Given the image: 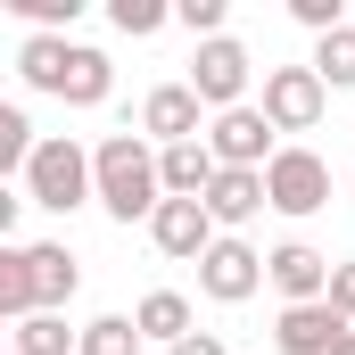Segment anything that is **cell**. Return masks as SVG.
I'll list each match as a JSON object with an SVG mask.
<instances>
[{
  "instance_id": "cell-10",
  "label": "cell",
  "mask_w": 355,
  "mask_h": 355,
  "mask_svg": "<svg viewBox=\"0 0 355 355\" xmlns=\"http://www.w3.org/2000/svg\"><path fill=\"white\" fill-rule=\"evenodd\" d=\"M207 124H215V116H207V99H198L190 83H157L149 99H141V132H149L157 149H182V141H207Z\"/></svg>"
},
{
  "instance_id": "cell-16",
  "label": "cell",
  "mask_w": 355,
  "mask_h": 355,
  "mask_svg": "<svg viewBox=\"0 0 355 355\" xmlns=\"http://www.w3.org/2000/svg\"><path fill=\"white\" fill-rule=\"evenodd\" d=\"M132 322H141V339H157V347H182V339L198 331V314H190L182 289H149V297L132 306Z\"/></svg>"
},
{
  "instance_id": "cell-14",
  "label": "cell",
  "mask_w": 355,
  "mask_h": 355,
  "mask_svg": "<svg viewBox=\"0 0 355 355\" xmlns=\"http://www.w3.org/2000/svg\"><path fill=\"white\" fill-rule=\"evenodd\" d=\"M25 257H33V289H42V314H67V297L83 289V265H75V248H67V240H25Z\"/></svg>"
},
{
  "instance_id": "cell-17",
  "label": "cell",
  "mask_w": 355,
  "mask_h": 355,
  "mask_svg": "<svg viewBox=\"0 0 355 355\" xmlns=\"http://www.w3.org/2000/svg\"><path fill=\"white\" fill-rule=\"evenodd\" d=\"M42 314V289H33V257H25V240L17 248H0V322L17 331V322H33Z\"/></svg>"
},
{
  "instance_id": "cell-3",
  "label": "cell",
  "mask_w": 355,
  "mask_h": 355,
  "mask_svg": "<svg viewBox=\"0 0 355 355\" xmlns=\"http://www.w3.org/2000/svg\"><path fill=\"white\" fill-rule=\"evenodd\" d=\"M17 190H25L33 207H50V215H75V207L99 198V166H91V149L75 132H42V149H33V166H25Z\"/></svg>"
},
{
  "instance_id": "cell-30",
  "label": "cell",
  "mask_w": 355,
  "mask_h": 355,
  "mask_svg": "<svg viewBox=\"0 0 355 355\" xmlns=\"http://www.w3.org/2000/svg\"><path fill=\"white\" fill-rule=\"evenodd\" d=\"M347 157H355V149H347Z\"/></svg>"
},
{
  "instance_id": "cell-28",
  "label": "cell",
  "mask_w": 355,
  "mask_h": 355,
  "mask_svg": "<svg viewBox=\"0 0 355 355\" xmlns=\"http://www.w3.org/2000/svg\"><path fill=\"white\" fill-rule=\"evenodd\" d=\"M331 355H355V331H339V347H331Z\"/></svg>"
},
{
  "instance_id": "cell-5",
  "label": "cell",
  "mask_w": 355,
  "mask_h": 355,
  "mask_svg": "<svg viewBox=\"0 0 355 355\" xmlns=\"http://www.w3.org/2000/svg\"><path fill=\"white\" fill-rule=\"evenodd\" d=\"M265 190H272V215L306 223V215H322V207H331V166H322L306 141H289V149L265 166Z\"/></svg>"
},
{
  "instance_id": "cell-25",
  "label": "cell",
  "mask_w": 355,
  "mask_h": 355,
  "mask_svg": "<svg viewBox=\"0 0 355 355\" xmlns=\"http://www.w3.org/2000/svg\"><path fill=\"white\" fill-rule=\"evenodd\" d=\"M289 17H297V25H306V33H314V42H322V33H339V25H347V8H339V0H289Z\"/></svg>"
},
{
  "instance_id": "cell-8",
  "label": "cell",
  "mask_w": 355,
  "mask_h": 355,
  "mask_svg": "<svg viewBox=\"0 0 355 355\" xmlns=\"http://www.w3.org/2000/svg\"><path fill=\"white\" fill-rule=\"evenodd\" d=\"M198 289H207L215 306H248V297L265 289V248H248L240 232H223V240L207 248V265H198Z\"/></svg>"
},
{
  "instance_id": "cell-2",
  "label": "cell",
  "mask_w": 355,
  "mask_h": 355,
  "mask_svg": "<svg viewBox=\"0 0 355 355\" xmlns=\"http://www.w3.org/2000/svg\"><path fill=\"white\" fill-rule=\"evenodd\" d=\"M91 166H99V207L116 223H149L166 207V174H157V141L149 132H107L91 149Z\"/></svg>"
},
{
  "instance_id": "cell-7",
  "label": "cell",
  "mask_w": 355,
  "mask_h": 355,
  "mask_svg": "<svg viewBox=\"0 0 355 355\" xmlns=\"http://www.w3.org/2000/svg\"><path fill=\"white\" fill-rule=\"evenodd\" d=\"M257 107L272 116V132H314L322 107H331V83L314 67H265V99Z\"/></svg>"
},
{
  "instance_id": "cell-18",
  "label": "cell",
  "mask_w": 355,
  "mask_h": 355,
  "mask_svg": "<svg viewBox=\"0 0 355 355\" xmlns=\"http://www.w3.org/2000/svg\"><path fill=\"white\" fill-rule=\"evenodd\" d=\"M75 347H83V331H67V314H33L8 331V355H75Z\"/></svg>"
},
{
  "instance_id": "cell-12",
  "label": "cell",
  "mask_w": 355,
  "mask_h": 355,
  "mask_svg": "<svg viewBox=\"0 0 355 355\" xmlns=\"http://www.w3.org/2000/svg\"><path fill=\"white\" fill-rule=\"evenodd\" d=\"M339 331H355V322H339L331 306H281V314H272V347L281 355H331Z\"/></svg>"
},
{
  "instance_id": "cell-24",
  "label": "cell",
  "mask_w": 355,
  "mask_h": 355,
  "mask_svg": "<svg viewBox=\"0 0 355 355\" xmlns=\"http://www.w3.org/2000/svg\"><path fill=\"white\" fill-rule=\"evenodd\" d=\"M232 17V0H174V25H190V42H215Z\"/></svg>"
},
{
  "instance_id": "cell-4",
  "label": "cell",
  "mask_w": 355,
  "mask_h": 355,
  "mask_svg": "<svg viewBox=\"0 0 355 355\" xmlns=\"http://www.w3.org/2000/svg\"><path fill=\"white\" fill-rule=\"evenodd\" d=\"M248 75H257L248 42L215 33V42H198V50H190V75H182V83L207 99V116H232V107H248Z\"/></svg>"
},
{
  "instance_id": "cell-26",
  "label": "cell",
  "mask_w": 355,
  "mask_h": 355,
  "mask_svg": "<svg viewBox=\"0 0 355 355\" xmlns=\"http://www.w3.org/2000/svg\"><path fill=\"white\" fill-rule=\"evenodd\" d=\"M322 306H331L339 322H355V257H339V265H331V297H322Z\"/></svg>"
},
{
  "instance_id": "cell-6",
  "label": "cell",
  "mask_w": 355,
  "mask_h": 355,
  "mask_svg": "<svg viewBox=\"0 0 355 355\" xmlns=\"http://www.w3.org/2000/svg\"><path fill=\"white\" fill-rule=\"evenodd\" d=\"M207 149H215V166H240V174H265L272 157L289 149L281 132H272V116L248 99V107H232V116H215L207 124Z\"/></svg>"
},
{
  "instance_id": "cell-22",
  "label": "cell",
  "mask_w": 355,
  "mask_h": 355,
  "mask_svg": "<svg viewBox=\"0 0 355 355\" xmlns=\"http://www.w3.org/2000/svg\"><path fill=\"white\" fill-rule=\"evenodd\" d=\"M107 25H116L124 42H149V33L174 25V8H166V0H107Z\"/></svg>"
},
{
  "instance_id": "cell-21",
  "label": "cell",
  "mask_w": 355,
  "mask_h": 355,
  "mask_svg": "<svg viewBox=\"0 0 355 355\" xmlns=\"http://www.w3.org/2000/svg\"><path fill=\"white\" fill-rule=\"evenodd\" d=\"M306 67H314V75H322L331 91H355V25H339V33H322Z\"/></svg>"
},
{
  "instance_id": "cell-20",
  "label": "cell",
  "mask_w": 355,
  "mask_h": 355,
  "mask_svg": "<svg viewBox=\"0 0 355 355\" xmlns=\"http://www.w3.org/2000/svg\"><path fill=\"white\" fill-rule=\"evenodd\" d=\"M33 149H42V132H33V116H25V107L8 99V107H0V174H17V182H25Z\"/></svg>"
},
{
  "instance_id": "cell-15",
  "label": "cell",
  "mask_w": 355,
  "mask_h": 355,
  "mask_svg": "<svg viewBox=\"0 0 355 355\" xmlns=\"http://www.w3.org/2000/svg\"><path fill=\"white\" fill-rule=\"evenodd\" d=\"M157 174H166V198H207L223 166H215L207 141H182V149H157Z\"/></svg>"
},
{
  "instance_id": "cell-13",
  "label": "cell",
  "mask_w": 355,
  "mask_h": 355,
  "mask_svg": "<svg viewBox=\"0 0 355 355\" xmlns=\"http://www.w3.org/2000/svg\"><path fill=\"white\" fill-rule=\"evenodd\" d=\"M265 207H272L265 174H240V166H223V174H215V190H207V215H215V232H240V223H257Z\"/></svg>"
},
{
  "instance_id": "cell-1",
  "label": "cell",
  "mask_w": 355,
  "mask_h": 355,
  "mask_svg": "<svg viewBox=\"0 0 355 355\" xmlns=\"http://www.w3.org/2000/svg\"><path fill=\"white\" fill-rule=\"evenodd\" d=\"M17 75H25V91H50V99H67V107H99V99L116 91L107 50L67 42V33H25V50H17Z\"/></svg>"
},
{
  "instance_id": "cell-9",
  "label": "cell",
  "mask_w": 355,
  "mask_h": 355,
  "mask_svg": "<svg viewBox=\"0 0 355 355\" xmlns=\"http://www.w3.org/2000/svg\"><path fill=\"white\" fill-rule=\"evenodd\" d=\"M149 240H157V257H174V265H207V248H215L223 232H215L207 198H166V207L149 215Z\"/></svg>"
},
{
  "instance_id": "cell-11",
  "label": "cell",
  "mask_w": 355,
  "mask_h": 355,
  "mask_svg": "<svg viewBox=\"0 0 355 355\" xmlns=\"http://www.w3.org/2000/svg\"><path fill=\"white\" fill-rule=\"evenodd\" d=\"M265 281L281 289V306H322L331 297V257L306 248V240H281V248H265Z\"/></svg>"
},
{
  "instance_id": "cell-27",
  "label": "cell",
  "mask_w": 355,
  "mask_h": 355,
  "mask_svg": "<svg viewBox=\"0 0 355 355\" xmlns=\"http://www.w3.org/2000/svg\"><path fill=\"white\" fill-rule=\"evenodd\" d=\"M166 355H232V347H223V331H190V339L166 347Z\"/></svg>"
},
{
  "instance_id": "cell-23",
  "label": "cell",
  "mask_w": 355,
  "mask_h": 355,
  "mask_svg": "<svg viewBox=\"0 0 355 355\" xmlns=\"http://www.w3.org/2000/svg\"><path fill=\"white\" fill-rule=\"evenodd\" d=\"M8 8H17L33 33H67V25L83 17V0H8Z\"/></svg>"
},
{
  "instance_id": "cell-19",
  "label": "cell",
  "mask_w": 355,
  "mask_h": 355,
  "mask_svg": "<svg viewBox=\"0 0 355 355\" xmlns=\"http://www.w3.org/2000/svg\"><path fill=\"white\" fill-rule=\"evenodd\" d=\"M141 347H149V339H141V322H132V314H91L75 355H141Z\"/></svg>"
},
{
  "instance_id": "cell-29",
  "label": "cell",
  "mask_w": 355,
  "mask_h": 355,
  "mask_svg": "<svg viewBox=\"0 0 355 355\" xmlns=\"http://www.w3.org/2000/svg\"><path fill=\"white\" fill-rule=\"evenodd\" d=\"M347 198H355V174H347Z\"/></svg>"
}]
</instances>
